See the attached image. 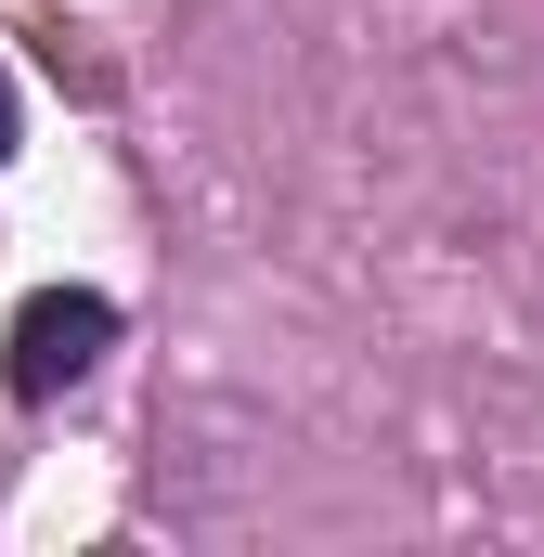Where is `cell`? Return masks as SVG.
<instances>
[{"label": "cell", "mask_w": 544, "mask_h": 557, "mask_svg": "<svg viewBox=\"0 0 544 557\" xmlns=\"http://www.w3.org/2000/svg\"><path fill=\"white\" fill-rule=\"evenodd\" d=\"M104 350H118V298H104V285H39V298L13 311V337H0V389H13L26 416H52L65 389H91Z\"/></svg>", "instance_id": "1"}, {"label": "cell", "mask_w": 544, "mask_h": 557, "mask_svg": "<svg viewBox=\"0 0 544 557\" xmlns=\"http://www.w3.org/2000/svg\"><path fill=\"white\" fill-rule=\"evenodd\" d=\"M13 143H26V104H13V65H0V169H13Z\"/></svg>", "instance_id": "2"}]
</instances>
